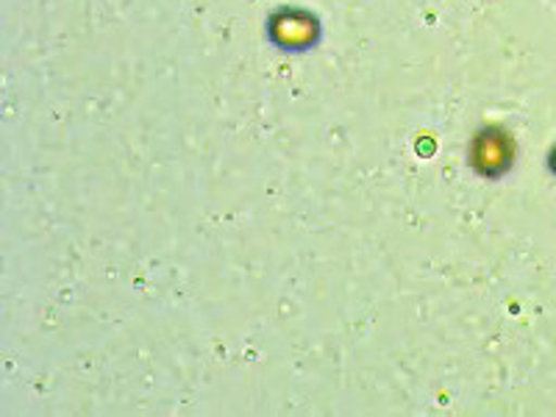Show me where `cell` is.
<instances>
[{"mask_svg":"<svg viewBox=\"0 0 556 417\" xmlns=\"http://www.w3.org/2000/svg\"><path fill=\"white\" fill-rule=\"evenodd\" d=\"M320 26L306 12H278L270 20V37L285 51H306L317 42Z\"/></svg>","mask_w":556,"mask_h":417,"instance_id":"1","label":"cell"},{"mask_svg":"<svg viewBox=\"0 0 556 417\" xmlns=\"http://www.w3.org/2000/svg\"><path fill=\"white\" fill-rule=\"evenodd\" d=\"M515 151L513 142L498 128H490V131H481L473 142V165L481 173H504L513 162Z\"/></svg>","mask_w":556,"mask_h":417,"instance_id":"2","label":"cell"},{"mask_svg":"<svg viewBox=\"0 0 556 417\" xmlns=\"http://www.w3.org/2000/svg\"><path fill=\"white\" fill-rule=\"evenodd\" d=\"M551 165H554V170H556V153H554V159H551Z\"/></svg>","mask_w":556,"mask_h":417,"instance_id":"3","label":"cell"}]
</instances>
